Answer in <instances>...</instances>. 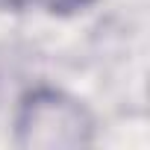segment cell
<instances>
[{"label":"cell","instance_id":"cell-1","mask_svg":"<svg viewBox=\"0 0 150 150\" xmlns=\"http://www.w3.org/2000/svg\"><path fill=\"white\" fill-rule=\"evenodd\" d=\"M94 121L80 100L56 88H38L24 97L15 118V138L21 147L74 150L91 144Z\"/></svg>","mask_w":150,"mask_h":150},{"label":"cell","instance_id":"cell-2","mask_svg":"<svg viewBox=\"0 0 150 150\" xmlns=\"http://www.w3.org/2000/svg\"><path fill=\"white\" fill-rule=\"evenodd\" d=\"M27 3H33V6H41V9H47V12H53V15H71V12H80V9H86V6H91L94 0H0V6H27Z\"/></svg>","mask_w":150,"mask_h":150}]
</instances>
